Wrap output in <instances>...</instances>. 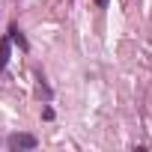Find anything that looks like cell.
Here are the masks:
<instances>
[{
  "mask_svg": "<svg viewBox=\"0 0 152 152\" xmlns=\"http://www.w3.org/2000/svg\"><path fill=\"white\" fill-rule=\"evenodd\" d=\"M9 48H12V42H9V36H3L0 39V69L9 66Z\"/></svg>",
  "mask_w": 152,
  "mask_h": 152,
  "instance_id": "3",
  "label": "cell"
},
{
  "mask_svg": "<svg viewBox=\"0 0 152 152\" xmlns=\"http://www.w3.org/2000/svg\"><path fill=\"white\" fill-rule=\"evenodd\" d=\"M6 143H9L12 149H36V137H33V134H12Z\"/></svg>",
  "mask_w": 152,
  "mask_h": 152,
  "instance_id": "1",
  "label": "cell"
},
{
  "mask_svg": "<svg viewBox=\"0 0 152 152\" xmlns=\"http://www.w3.org/2000/svg\"><path fill=\"white\" fill-rule=\"evenodd\" d=\"M9 42H15V45H18L21 51H27V48H30V45H27V39H24V33H21V30H18L15 24L9 27Z\"/></svg>",
  "mask_w": 152,
  "mask_h": 152,
  "instance_id": "2",
  "label": "cell"
},
{
  "mask_svg": "<svg viewBox=\"0 0 152 152\" xmlns=\"http://www.w3.org/2000/svg\"><path fill=\"white\" fill-rule=\"evenodd\" d=\"M96 3H99V6H107V0H96Z\"/></svg>",
  "mask_w": 152,
  "mask_h": 152,
  "instance_id": "4",
  "label": "cell"
}]
</instances>
